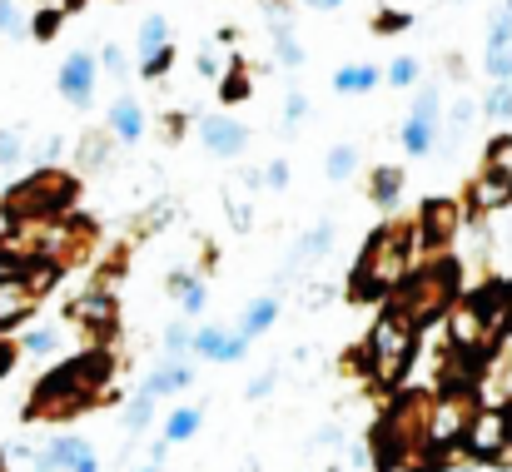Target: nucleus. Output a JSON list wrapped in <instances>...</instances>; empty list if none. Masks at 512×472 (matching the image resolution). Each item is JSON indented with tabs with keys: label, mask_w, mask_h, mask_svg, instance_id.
Listing matches in <instances>:
<instances>
[{
	"label": "nucleus",
	"mask_w": 512,
	"mask_h": 472,
	"mask_svg": "<svg viewBox=\"0 0 512 472\" xmlns=\"http://www.w3.org/2000/svg\"><path fill=\"white\" fill-rule=\"evenodd\" d=\"M503 333H508V289L503 284H488V289L458 299L453 314H448V343H453V353H468L478 363L493 358V348L503 343Z\"/></svg>",
	"instance_id": "39448f33"
},
{
	"label": "nucleus",
	"mask_w": 512,
	"mask_h": 472,
	"mask_svg": "<svg viewBox=\"0 0 512 472\" xmlns=\"http://www.w3.org/2000/svg\"><path fill=\"white\" fill-rule=\"evenodd\" d=\"M60 348V328H30L25 338H20V353H30V358H45V353H55Z\"/></svg>",
	"instance_id": "473e14b6"
},
{
	"label": "nucleus",
	"mask_w": 512,
	"mask_h": 472,
	"mask_svg": "<svg viewBox=\"0 0 512 472\" xmlns=\"http://www.w3.org/2000/svg\"><path fill=\"white\" fill-rule=\"evenodd\" d=\"M110 135H115L120 145H135V140L145 135V105H140L135 95H120V100L110 105Z\"/></svg>",
	"instance_id": "f3484780"
},
{
	"label": "nucleus",
	"mask_w": 512,
	"mask_h": 472,
	"mask_svg": "<svg viewBox=\"0 0 512 472\" xmlns=\"http://www.w3.org/2000/svg\"><path fill=\"white\" fill-rule=\"evenodd\" d=\"M264 184L269 189H289V159H269L264 164Z\"/></svg>",
	"instance_id": "de8ad7c7"
},
{
	"label": "nucleus",
	"mask_w": 512,
	"mask_h": 472,
	"mask_svg": "<svg viewBox=\"0 0 512 472\" xmlns=\"http://www.w3.org/2000/svg\"><path fill=\"white\" fill-rule=\"evenodd\" d=\"M10 358H15V348H0V373L10 368Z\"/></svg>",
	"instance_id": "5fc2aeb1"
},
{
	"label": "nucleus",
	"mask_w": 512,
	"mask_h": 472,
	"mask_svg": "<svg viewBox=\"0 0 512 472\" xmlns=\"http://www.w3.org/2000/svg\"><path fill=\"white\" fill-rule=\"evenodd\" d=\"M35 304H40V294L30 289L25 269H5V274H0V328L30 318L35 314Z\"/></svg>",
	"instance_id": "2eb2a0df"
},
{
	"label": "nucleus",
	"mask_w": 512,
	"mask_h": 472,
	"mask_svg": "<svg viewBox=\"0 0 512 472\" xmlns=\"http://www.w3.org/2000/svg\"><path fill=\"white\" fill-rule=\"evenodd\" d=\"M413 224H418V249H423V259H438V254L453 249V239H458V229H463V199L433 194V199L418 204Z\"/></svg>",
	"instance_id": "9d476101"
},
{
	"label": "nucleus",
	"mask_w": 512,
	"mask_h": 472,
	"mask_svg": "<svg viewBox=\"0 0 512 472\" xmlns=\"http://www.w3.org/2000/svg\"><path fill=\"white\" fill-rule=\"evenodd\" d=\"M408 25H413L408 10H378V15H373V35H398V30H408Z\"/></svg>",
	"instance_id": "4c0bfd02"
},
{
	"label": "nucleus",
	"mask_w": 512,
	"mask_h": 472,
	"mask_svg": "<svg viewBox=\"0 0 512 472\" xmlns=\"http://www.w3.org/2000/svg\"><path fill=\"white\" fill-rule=\"evenodd\" d=\"M304 115H309V95L299 85H289V95H284V130L304 125Z\"/></svg>",
	"instance_id": "e433bc0d"
},
{
	"label": "nucleus",
	"mask_w": 512,
	"mask_h": 472,
	"mask_svg": "<svg viewBox=\"0 0 512 472\" xmlns=\"http://www.w3.org/2000/svg\"><path fill=\"white\" fill-rule=\"evenodd\" d=\"M0 472H5V463H0Z\"/></svg>",
	"instance_id": "13d9d810"
},
{
	"label": "nucleus",
	"mask_w": 512,
	"mask_h": 472,
	"mask_svg": "<svg viewBox=\"0 0 512 472\" xmlns=\"http://www.w3.org/2000/svg\"><path fill=\"white\" fill-rule=\"evenodd\" d=\"M229 70V60L219 55V50H199V75H209V80H219Z\"/></svg>",
	"instance_id": "49530a36"
},
{
	"label": "nucleus",
	"mask_w": 512,
	"mask_h": 472,
	"mask_svg": "<svg viewBox=\"0 0 512 472\" xmlns=\"http://www.w3.org/2000/svg\"><path fill=\"white\" fill-rule=\"evenodd\" d=\"M155 403H160V398H150V393L140 388V393L125 403V428H130V433H145V428H150V418H155Z\"/></svg>",
	"instance_id": "2f4dec72"
},
{
	"label": "nucleus",
	"mask_w": 512,
	"mask_h": 472,
	"mask_svg": "<svg viewBox=\"0 0 512 472\" xmlns=\"http://www.w3.org/2000/svg\"><path fill=\"white\" fill-rule=\"evenodd\" d=\"M80 199V179L70 169H55V164H40L30 179L10 184L5 199H0V214L5 224H50V219H65Z\"/></svg>",
	"instance_id": "20e7f679"
},
{
	"label": "nucleus",
	"mask_w": 512,
	"mask_h": 472,
	"mask_svg": "<svg viewBox=\"0 0 512 472\" xmlns=\"http://www.w3.org/2000/svg\"><path fill=\"white\" fill-rule=\"evenodd\" d=\"M483 115H488L493 125H508L512 120V80H493V90H488V100H483Z\"/></svg>",
	"instance_id": "c85d7f7f"
},
{
	"label": "nucleus",
	"mask_w": 512,
	"mask_h": 472,
	"mask_svg": "<svg viewBox=\"0 0 512 472\" xmlns=\"http://www.w3.org/2000/svg\"><path fill=\"white\" fill-rule=\"evenodd\" d=\"M274 55H279V65H289V70H299V65H304V50H299V40H294V30H289V25H279V30H274Z\"/></svg>",
	"instance_id": "f704fd0d"
},
{
	"label": "nucleus",
	"mask_w": 512,
	"mask_h": 472,
	"mask_svg": "<svg viewBox=\"0 0 512 472\" xmlns=\"http://www.w3.org/2000/svg\"><path fill=\"white\" fill-rule=\"evenodd\" d=\"M503 289H508V328H512V279L503 284Z\"/></svg>",
	"instance_id": "6e6d98bb"
},
{
	"label": "nucleus",
	"mask_w": 512,
	"mask_h": 472,
	"mask_svg": "<svg viewBox=\"0 0 512 472\" xmlns=\"http://www.w3.org/2000/svg\"><path fill=\"white\" fill-rule=\"evenodd\" d=\"M393 299H398L408 314L418 318V323L448 318V314H453V304L463 299V264H458L453 254L423 259V264L408 274V284H403Z\"/></svg>",
	"instance_id": "0eeeda50"
},
{
	"label": "nucleus",
	"mask_w": 512,
	"mask_h": 472,
	"mask_svg": "<svg viewBox=\"0 0 512 472\" xmlns=\"http://www.w3.org/2000/svg\"><path fill=\"white\" fill-rule=\"evenodd\" d=\"M249 353V338L239 333V328H229V338H224V348H219V363H239Z\"/></svg>",
	"instance_id": "c03bdc74"
},
{
	"label": "nucleus",
	"mask_w": 512,
	"mask_h": 472,
	"mask_svg": "<svg viewBox=\"0 0 512 472\" xmlns=\"http://www.w3.org/2000/svg\"><path fill=\"white\" fill-rule=\"evenodd\" d=\"M140 472H165V468H155V463H150V468H140Z\"/></svg>",
	"instance_id": "4d7b16f0"
},
{
	"label": "nucleus",
	"mask_w": 512,
	"mask_h": 472,
	"mask_svg": "<svg viewBox=\"0 0 512 472\" xmlns=\"http://www.w3.org/2000/svg\"><path fill=\"white\" fill-rule=\"evenodd\" d=\"M179 304H184V314H189V318L204 314V304H209V289H204V279H199V274H194V284L179 294Z\"/></svg>",
	"instance_id": "ea45409f"
},
{
	"label": "nucleus",
	"mask_w": 512,
	"mask_h": 472,
	"mask_svg": "<svg viewBox=\"0 0 512 472\" xmlns=\"http://www.w3.org/2000/svg\"><path fill=\"white\" fill-rule=\"evenodd\" d=\"M110 150H115V135H110V125H105V130H90V135L80 140V164H90V169H100Z\"/></svg>",
	"instance_id": "c756f323"
},
{
	"label": "nucleus",
	"mask_w": 512,
	"mask_h": 472,
	"mask_svg": "<svg viewBox=\"0 0 512 472\" xmlns=\"http://www.w3.org/2000/svg\"><path fill=\"white\" fill-rule=\"evenodd\" d=\"M20 155H25V140H20V130H0V169H5V164H15Z\"/></svg>",
	"instance_id": "79ce46f5"
},
{
	"label": "nucleus",
	"mask_w": 512,
	"mask_h": 472,
	"mask_svg": "<svg viewBox=\"0 0 512 472\" xmlns=\"http://www.w3.org/2000/svg\"><path fill=\"white\" fill-rule=\"evenodd\" d=\"M334 249V224H314L304 239H299V249H294V259L304 264V259H324Z\"/></svg>",
	"instance_id": "cd10ccee"
},
{
	"label": "nucleus",
	"mask_w": 512,
	"mask_h": 472,
	"mask_svg": "<svg viewBox=\"0 0 512 472\" xmlns=\"http://www.w3.org/2000/svg\"><path fill=\"white\" fill-rule=\"evenodd\" d=\"M483 174H493V179H508L512 184V130L503 135H493L488 145H483V164H478Z\"/></svg>",
	"instance_id": "5701e85b"
},
{
	"label": "nucleus",
	"mask_w": 512,
	"mask_h": 472,
	"mask_svg": "<svg viewBox=\"0 0 512 472\" xmlns=\"http://www.w3.org/2000/svg\"><path fill=\"white\" fill-rule=\"evenodd\" d=\"M15 30H20V5L0 0V35H15Z\"/></svg>",
	"instance_id": "3c124183"
},
{
	"label": "nucleus",
	"mask_w": 512,
	"mask_h": 472,
	"mask_svg": "<svg viewBox=\"0 0 512 472\" xmlns=\"http://www.w3.org/2000/svg\"><path fill=\"white\" fill-rule=\"evenodd\" d=\"M95 75H100V60L90 55V50H75V55H65L60 60V95L75 105V110H85L90 100H95Z\"/></svg>",
	"instance_id": "4468645a"
},
{
	"label": "nucleus",
	"mask_w": 512,
	"mask_h": 472,
	"mask_svg": "<svg viewBox=\"0 0 512 472\" xmlns=\"http://www.w3.org/2000/svg\"><path fill=\"white\" fill-rule=\"evenodd\" d=\"M194 130H199V145L214 159H239L249 150V125H239L229 115H199Z\"/></svg>",
	"instance_id": "ddd939ff"
},
{
	"label": "nucleus",
	"mask_w": 512,
	"mask_h": 472,
	"mask_svg": "<svg viewBox=\"0 0 512 472\" xmlns=\"http://www.w3.org/2000/svg\"><path fill=\"white\" fill-rule=\"evenodd\" d=\"M254 95V65L244 55H229V70L219 75V100L224 105H244Z\"/></svg>",
	"instance_id": "6ab92c4d"
},
{
	"label": "nucleus",
	"mask_w": 512,
	"mask_h": 472,
	"mask_svg": "<svg viewBox=\"0 0 512 472\" xmlns=\"http://www.w3.org/2000/svg\"><path fill=\"white\" fill-rule=\"evenodd\" d=\"M110 383H115V358L105 348H90V353H80V358H70V363H60L55 373L40 378V388L30 393L25 418L65 423L75 413H90V408H100Z\"/></svg>",
	"instance_id": "f03ea898"
},
{
	"label": "nucleus",
	"mask_w": 512,
	"mask_h": 472,
	"mask_svg": "<svg viewBox=\"0 0 512 472\" xmlns=\"http://www.w3.org/2000/svg\"><path fill=\"white\" fill-rule=\"evenodd\" d=\"M473 115H478V105H473V95H463V100L453 105V115H448V130H453V135H463V130L473 125Z\"/></svg>",
	"instance_id": "a19ab883"
},
{
	"label": "nucleus",
	"mask_w": 512,
	"mask_h": 472,
	"mask_svg": "<svg viewBox=\"0 0 512 472\" xmlns=\"http://www.w3.org/2000/svg\"><path fill=\"white\" fill-rule=\"evenodd\" d=\"M274 378H279V368H274V363H269V368H264V373H259V378H254V383H249V403H259V398H264V393H269V388H274Z\"/></svg>",
	"instance_id": "8fccbe9b"
},
{
	"label": "nucleus",
	"mask_w": 512,
	"mask_h": 472,
	"mask_svg": "<svg viewBox=\"0 0 512 472\" xmlns=\"http://www.w3.org/2000/svg\"><path fill=\"white\" fill-rule=\"evenodd\" d=\"M274 318H279V299H274V294H264V299H254V304L244 309V318H239V333L254 343L259 333H269V328H274Z\"/></svg>",
	"instance_id": "b1692460"
},
{
	"label": "nucleus",
	"mask_w": 512,
	"mask_h": 472,
	"mask_svg": "<svg viewBox=\"0 0 512 472\" xmlns=\"http://www.w3.org/2000/svg\"><path fill=\"white\" fill-rule=\"evenodd\" d=\"M428 418H433V393H398L378 423H373V463H403V458H423L428 448Z\"/></svg>",
	"instance_id": "423d86ee"
},
{
	"label": "nucleus",
	"mask_w": 512,
	"mask_h": 472,
	"mask_svg": "<svg viewBox=\"0 0 512 472\" xmlns=\"http://www.w3.org/2000/svg\"><path fill=\"white\" fill-rule=\"evenodd\" d=\"M60 20H65V10H40V15H35V25H30V30H35V35H40V40H50V35H55V30H60Z\"/></svg>",
	"instance_id": "a18cd8bd"
},
{
	"label": "nucleus",
	"mask_w": 512,
	"mask_h": 472,
	"mask_svg": "<svg viewBox=\"0 0 512 472\" xmlns=\"http://www.w3.org/2000/svg\"><path fill=\"white\" fill-rule=\"evenodd\" d=\"M189 383H194V363H184V358H160L155 373L145 378V393H150V398H170V393H184Z\"/></svg>",
	"instance_id": "dca6fc26"
},
{
	"label": "nucleus",
	"mask_w": 512,
	"mask_h": 472,
	"mask_svg": "<svg viewBox=\"0 0 512 472\" xmlns=\"http://www.w3.org/2000/svg\"><path fill=\"white\" fill-rule=\"evenodd\" d=\"M353 169H358V150H353V145H334V150L324 155V174H329L334 184L353 179Z\"/></svg>",
	"instance_id": "7c9ffc66"
},
{
	"label": "nucleus",
	"mask_w": 512,
	"mask_h": 472,
	"mask_svg": "<svg viewBox=\"0 0 512 472\" xmlns=\"http://www.w3.org/2000/svg\"><path fill=\"white\" fill-rule=\"evenodd\" d=\"M199 423H204V408L199 403H179L170 418H165V443H189L199 433Z\"/></svg>",
	"instance_id": "393cba45"
},
{
	"label": "nucleus",
	"mask_w": 512,
	"mask_h": 472,
	"mask_svg": "<svg viewBox=\"0 0 512 472\" xmlns=\"http://www.w3.org/2000/svg\"><path fill=\"white\" fill-rule=\"evenodd\" d=\"M184 130H189V115H184V110H170V115L160 120V135H165V140H184Z\"/></svg>",
	"instance_id": "09e8293b"
},
{
	"label": "nucleus",
	"mask_w": 512,
	"mask_h": 472,
	"mask_svg": "<svg viewBox=\"0 0 512 472\" xmlns=\"http://www.w3.org/2000/svg\"><path fill=\"white\" fill-rule=\"evenodd\" d=\"M304 5H309V10H324V15H329V10H339L343 0H304Z\"/></svg>",
	"instance_id": "864d4df0"
},
{
	"label": "nucleus",
	"mask_w": 512,
	"mask_h": 472,
	"mask_svg": "<svg viewBox=\"0 0 512 472\" xmlns=\"http://www.w3.org/2000/svg\"><path fill=\"white\" fill-rule=\"evenodd\" d=\"M65 318H70L75 328L95 333V338H110V333L120 328V304H115L110 289H85L80 299L65 304Z\"/></svg>",
	"instance_id": "9b49d317"
},
{
	"label": "nucleus",
	"mask_w": 512,
	"mask_h": 472,
	"mask_svg": "<svg viewBox=\"0 0 512 472\" xmlns=\"http://www.w3.org/2000/svg\"><path fill=\"white\" fill-rule=\"evenodd\" d=\"M398 150L408 159H423L438 150V120H418V115H408L403 125H398Z\"/></svg>",
	"instance_id": "a211bd4d"
},
{
	"label": "nucleus",
	"mask_w": 512,
	"mask_h": 472,
	"mask_svg": "<svg viewBox=\"0 0 512 472\" xmlns=\"http://www.w3.org/2000/svg\"><path fill=\"white\" fill-rule=\"evenodd\" d=\"M189 348H194V323H189V318H179V323L165 328V358H184Z\"/></svg>",
	"instance_id": "72a5a7b5"
},
{
	"label": "nucleus",
	"mask_w": 512,
	"mask_h": 472,
	"mask_svg": "<svg viewBox=\"0 0 512 472\" xmlns=\"http://www.w3.org/2000/svg\"><path fill=\"white\" fill-rule=\"evenodd\" d=\"M408 115H418V120H438V90L433 85H418V95H413V110Z\"/></svg>",
	"instance_id": "58836bf2"
},
{
	"label": "nucleus",
	"mask_w": 512,
	"mask_h": 472,
	"mask_svg": "<svg viewBox=\"0 0 512 472\" xmlns=\"http://www.w3.org/2000/svg\"><path fill=\"white\" fill-rule=\"evenodd\" d=\"M418 259H423V249H418V224H413V219H383V224L368 234V244L358 249V264H353L343 294H348L353 304H388V299L408 284V274L418 269Z\"/></svg>",
	"instance_id": "f257e3e1"
},
{
	"label": "nucleus",
	"mask_w": 512,
	"mask_h": 472,
	"mask_svg": "<svg viewBox=\"0 0 512 472\" xmlns=\"http://www.w3.org/2000/svg\"><path fill=\"white\" fill-rule=\"evenodd\" d=\"M224 338H229V323H199L194 328V358H209V363H219V348H224Z\"/></svg>",
	"instance_id": "a878e982"
},
{
	"label": "nucleus",
	"mask_w": 512,
	"mask_h": 472,
	"mask_svg": "<svg viewBox=\"0 0 512 472\" xmlns=\"http://www.w3.org/2000/svg\"><path fill=\"white\" fill-rule=\"evenodd\" d=\"M418 338H423V323L408 314L398 299H388L378 318H373V328H368V338H363V353H368V383H378V388H398L403 378H408V368H413V358H418Z\"/></svg>",
	"instance_id": "7ed1b4c3"
},
{
	"label": "nucleus",
	"mask_w": 512,
	"mask_h": 472,
	"mask_svg": "<svg viewBox=\"0 0 512 472\" xmlns=\"http://www.w3.org/2000/svg\"><path fill=\"white\" fill-rule=\"evenodd\" d=\"M100 65H105L115 80H125V75H130V60H125V50H120V45H105V50H100Z\"/></svg>",
	"instance_id": "37998d69"
},
{
	"label": "nucleus",
	"mask_w": 512,
	"mask_h": 472,
	"mask_svg": "<svg viewBox=\"0 0 512 472\" xmlns=\"http://www.w3.org/2000/svg\"><path fill=\"white\" fill-rule=\"evenodd\" d=\"M378 85H383V70L368 65V60L334 70V90H339V95H368V90H378Z\"/></svg>",
	"instance_id": "4be33fe9"
},
{
	"label": "nucleus",
	"mask_w": 512,
	"mask_h": 472,
	"mask_svg": "<svg viewBox=\"0 0 512 472\" xmlns=\"http://www.w3.org/2000/svg\"><path fill=\"white\" fill-rule=\"evenodd\" d=\"M418 75H423V60H418V55H393L388 70H383V80H388L393 90H413Z\"/></svg>",
	"instance_id": "bb28decb"
},
{
	"label": "nucleus",
	"mask_w": 512,
	"mask_h": 472,
	"mask_svg": "<svg viewBox=\"0 0 512 472\" xmlns=\"http://www.w3.org/2000/svg\"><path fill=\"white\" fill-rule=\"evenodd\" d=\"M224 199H229L224 209H229V219H234V229H249V224H254V199H249V189H239V194L229 189Z\"/></svg>",
	"instance_id": "c9c22d12"
},
{
	"label": "nucleus",
	"mask_w": 512,
	"mask_h": 472,
	"mask_svg": "<svg viewBox=\"0 0 512 472\" xmlns=\"http://www.w3.org/2000/svg\"><path fill=\"white\" fill-rule=\"evenodd\" d=\"M165 50H174L170 45V20H165V15H145L140 30H135V55H140V65H150V60L165 55Z\"/></svg>",
	"instance_id": "412c9836"
},
{
	"label": "nucleus",
	"mask_w": 512,
	"mask_h": 472,
	"mask_svg": "<svg viewBox=\"0 0 512 472\" xmlns=\"http://www.w3.org/2000/svg\"><path fill=\"white\" fill-rule=\"evenodd\" d=\"M403 179H408V169H403V164H378V169L368 174V204L393 209V204H398V194H403Z\"/></svg>",
	"instance_id": "aec40b11"
},
{
	"label": "nucleus",
	"mask_w": 512,
	"mask_h": 472,
	"mask_svg": "<svg viewBox=\"0 0 512 472\" xmlns=\"http://www.w3.org/2000/svg\"><path fill=\"white\" fill-rule=\"evenodd\" d=\"M35 472H100V453L85 438H55L45 453H30Z\"/></svg>",
	"instance_id": "f8f14e48"
},
{
	"label": "nucleus",
	"mask_w": 512,
	"mask_h": 472,
	"mask_svg": "<svg viewBox=\"0 0 512 472\" xmlns=\"http://www.w3.org/2000/svg\"><path fill=\"white\" fill-rule=\"evenodd\" d=\"M478 398H473V388H443V393H433V418H428V448H423V463L438 472L448 468V458L463 448V433H468V423H473V408Z\"/></svg>",
	"instance_id": "6e6552de"
},
{
	"label": "nucleus",
	"mask_w": 512,
	"mask_h": 472,
	"mask_svg": "<svg viewBox=\"0 0 512 472\" xmlns=\"http://www.w3.org/2000/svg\"><path fill=\"white\" fill-rule=\"evenodd\" d=\"M463 453L473 463H503L512 458V408L508 403H488L473 413L468 433H463Z\"/></svg>",
	"instance_id": "1a4fd4ad"
},
{
	"label": "nucleus",
	"mask_w": 512,
	"mask_h": 472,
	"mask_svg": "<svg viewBox=\"0 0 512 472\" xmlns=\"http://www.w3.org/2000/svg\"><path fill=\"white\" fill-rule=\"evenodd\" d=\"M378 472H433V468H428L423 458H403V463H383Z\"/></svg>",
	"instance_id": "603ef678"
}]
</instances>
